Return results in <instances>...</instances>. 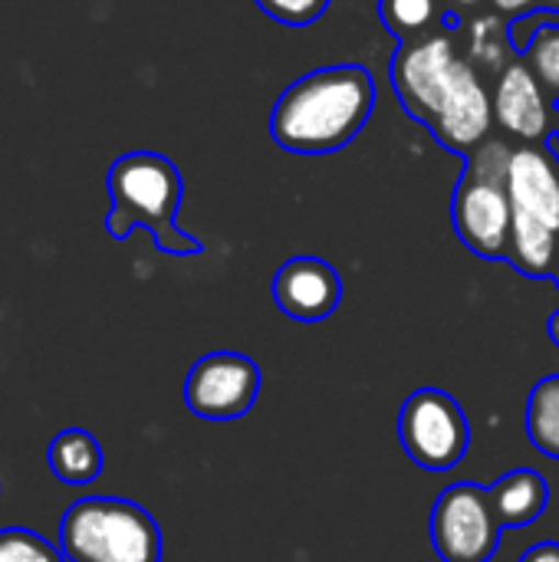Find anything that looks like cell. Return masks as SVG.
<instances>
[{
    "instance_id": "obj_1",
    "label": "cell",
    "mask_w": 559,
    "mask_h": 562,
    "mask_svg": "<svg viewBox=\"0 0 559 562\" xmlns=\"http://www.w3.org/2000/svg\"><path fill=\"white\" fill-rule=\"evenodd\" d=\"M376 109V82L366 66H323L283 89L270 115V135L297 155H323L349 145Z\"/></svg>"
},
{
    "instance_id": "obj_2",
    "label": "cell",
    "mask_w": 559,
    "mask_h": 562,
    "mask_svg": "<svg viewBox=\"0 0 559 562\" xmlns=\"http://www.w3.org/2000/svg\"><path fill=\"white\" fill-rule=\"evenodd\" d=\"M109 214L105 231L112 240H125L135 227H148L158 250L188 257L201 254V244L175 224L181 204V171L158 151H128L112 161L109 175Z\"/></svg>"
},
{
    "instance_id": "obj_3",
    "label": "cell",
    "mask_w": 559,
    "mask_h": 562,
    "mask_svg": "<svg viewBox=\"0 0 559 562\" xmlns=\"http://www.w3.org/2000/svg\"><path fill=\"white\" fill-rule=\"evenodd\" d=\"M66 562H161L155 517L125 497H82L59 520Z\"/></svg>"
},
{
    "instance_id": "obj_4",
    "label": "cell",
    "mask_w": 559,
    "mask_h": 562,
    "mask_svg": "<svg viewBox=\"0 0 559 562\" xmlns=\"http://www.w3.org/2000/svg\"><path fill=\"white\" fill-rule=\"evenodd\" d=\"M507 161H511L507 145L501 142L481 145L468 158V168L451 198V221L461 244L484 260L507 257L511 221H514V204L507 191Z\"/></svg>"
},
{
    "instance_id": "obj_5",
    "label": "cell",
    "mask_w": 559,
    "mask_h": 562,
    "mask_svg": "<svg viewBox=\"0 0 559 562\" xmlns=\"http://www.w3.org/2000/svg\"><path fill=\"white\" fill-rule=\"evenodd\" d=\"M399 445L422 471L445 474L458 468L471 448V425L461 402L441 389H415L399 408Z\"/></svg>"
},
{
    "instance_id": "obj_6",
    "label": "cell",
    "mask_w": 559,
    "mask_h": 562,
    "mask_svg": "<svg viewBox=\"0 0 559 562\" xmlns=\"http://www.w3.org/2000/svg\"><path fill=\"white\" fill-rule=\"evenodd\" d=\"M501 530L491 491L474 481L445 487L428 520L432 547L441 562H491L501 547Z\"/></svg>"
},
{
    "instance_id": "obj_7",
    "label": "cell",
    "mask_w": 559,
    "mask_h": 562,
    "mask_svg": "<svg viewBox=\"0 0 559 562\" xmlns=\"http://www.w3.org/2000/svg\"><path fill=\"white\" fill-rule=\"evenodd\" d=\"M260 366L241 352H208L185 379V405L204 422H237L260 395Z\"/></svg>"
},
{
    "instance_id": "obj_8",
    "label": "cell",
    "mask_w": 559,
    "mask_h": 562,
    "mask_svg": "<svg viewBox=\"0 0 559 562\" xmlns=\"http://www.w3.org/2000/svg\"><path fill=\"white\" fill-rule=\"evenodd\" d=\"M455 59L458 56H455L451 36L445 33H428V36L402 43V49L392 59V86L412 119L425 125L435 119L445 99Z\"/></svg>"
},
{
    "instance_id": "obj_9",
    "label": "cell",
    "mask_w": 559,
    "mask_h": 562,
    "mask_svg": "<svg viewBox=\"0 0 559 562\" xmlns=\"http://www.w3.org/2000/svg\"><path fill=\"white\" fill-rule=\"evenodd\" d=\"M491 122H494V99H491V92L474 76L471 63L455 59L445 99H441L435 119L428 122L435 138L445 148L471 151V148L484 145V138L491 132Z\"/></svg>"
},
{
    "instance_id": "obj_10",
    "label": "cell",
    "mask_w": 559,
    "mask_h": 562,
    "mask_svg": "<svg viewBox=\"0 0 559 562\" xmlns=\"http://www.w3.org/2000/svg\"><path fill=\"white\" fill-rule=\"evenodd\" d=\"M273 300L297 323H323L343 300V280L323 257H293L273 277Z\"/></svg>"
},
{
    "instance_id": "obj_11",
    "label": "cell",
    "mask_w": 559,
    "mask_h": 562,
    "mask_svg": "<svg viewBox=\"0 0 559 562\" xmlns=\"http://www.w3.org/2000/svg\"><path fill=\"white\" fill-rule=\"evenodd\" d=\"M494 119L511 135L537 145L554 135V99L527 63H511L494 92Z\"/></svg>"
},
{
    "instance_id": "obj_12",
    "label": "cell",
    "mask_w": 559,
    "mask_h": 562,
    "mask_svg": "<svg viewBox=\"0 0 559 562\" xmlns=\"http://www.w3.org/2000/svg\"><path fill=\"white\" fill-rule=\"evenodd\" d=\"M507 191L514 211H524L559 234V161L540 145L511 151Z\"/></svg>"
},
{
    "instance_id": "obj_13",
    "label": "cell",
    "mask_w": 559,
    "mask_h": 562,
    "mask_svg": "<svg viewBox=\"0 0 559 562\" xmlns=\"http://www.w3.org/2000/svg\"><path fill=\"white\" fill-rule=\"evenodd\" d=\"M491 504L504 530H521L537 524L547 514L550 504V487L540 471L534 468H517L497 477L491 487Z\"/></svg>"
},
{
    "instance_id": "obj_14",
    "label": "cell",
    "mask_w": 559,
    "mask_h": 562,
    "mask_svg": "<svg viewBox=\"0 0 559 562\" xmlns=\"http://www.w3.org/2000/svg\"><path fill=\"white\" fill-rule=\"evenodd\" d=\"M507 260L517 273L534 280H554L559 267V234L544 221L514 211L511 221V240H507Z\"/></svg>"
},
{
    "instance_id": "obj_15",
    "label": "cell",
    "mask_w": 559,
    "mask_h": 562,
    "mask_svg": "<svg viewBox=\"0 0 559 562\" xmlns=\"http://www.w3.org/2000/svg\"><path fill=\"white\" fill-rule=\"evenodd\" d=\"M46 464H49V471H53L56 481L79 487V484H92L102 474L105 458H102L99 441L86 428H63L49 441Z\"/></svg>"
},
{
    "instance_id": "obj_16",
    "label": "cell",
    "mask_w": 559,
    "mask_h": 562,
    "mask_svg": "<svg viewBox=\"0 0 559 562\" xmlns=\"http://www.w3.org/2000/svg\"><path fill=\"white\" fill-rule=\"evenodd\" d=\"M524 428H527V441L544 458H557L559 461V372L540 379L530 389Z\"/></svg>"
},
{
    "instance_id": "obj_17",
    "label": "cell",
    "mask_w": 559,
    "mask_h": 562,
    "mask_svg": "<svg viewBox=\"0 0 559 562\" xmlns=\"http://www.w3.org/2000/svg\"><path fill=\"white\" fill-rule=\"evenodd\" d=\"M379 16L389 26V33H395L405 43L428 36L441 20V7L438 0H379Z\"/></svg>"
},
{
    "instance_id": "obj_18",
    "label": "cell",
    "mask_w": 559,
    "mask_h": 562,
    "mask_svg": "<svg viewBox=\"0 0 559 562\" xmlns=\"http://www.w3.org/2000/svg\"><path fill=\"white\" fill-rule=\"evenodd\" d=\"M524 63L544 82L550 99H559V23H544L524 46Z\"/></svg>"
},
{
    "instance_id": "obj_19",
    "label": "cell",
    "mask_w": 559,
    "mask_h": 562,
    "mask_svg": "<svg viewBox=\"0 0 559 562\" xmlns=\"http://www.w3.org/2000/svg\"><path fill=\"white\" fill-rule=\"evenodd\" d=\"M0 562H66L63 550L26 527L0 530Z\"/></svg>"
},
{
    "instance_id": "obj_20",
    "label": "cell",
    "mask_w": 559,
    "mask_h": 562,
    "mask_svg": "<svg viewBox=\"0 0 559 562\" xmlns=\"http://www.w3.org/2000/svg\"><path fill=\"white\" fill-rule=\"evenodd\" d=\"M257 7L287 26H306L323 16L329 0H257Z\"/></svg>"
},
{
    "instance_id": "obj_21",
    "label": "cell",
    "mask_w": 559,
    "mask_h": 562,
    "mask_svg": "<svg viewBox=\"0 0 559 562\" xmlns=\"http://www.w3.org/2000/svg\"><path fill=\"white\" fill-rule=\"evenodd\" d=\"M517 562H559V543L547 540V543H534L530 550H524V557Z\"/></svg>"
},
{
    "instance_id": "obj_22",
    "label": "cell",
    "mask_w": 559,
    "mask_h": 562,
    "mask_svg": "<svg viewBox=\"0 0 559 562\" xmlns=\"http://www.w3.org/2000/svg\"><path fill=\"white\" fill-rule=\"evenodd\" d=\"M494 7L507 16H521L527 10H537V0H494Z\"/></svg>"
},
{
    "instance_id": "obj_23",
    "label": "cell",
    "mask_w": 559,
    "mask_h": 562,
    "mask_svg": "<svg viewBox=\"0 0 559 562\" xmlns=\"http://www.w3.org/2000/svg\"><path fill=\"white\" fill-rule=\"evenodd\" d=\"M547 336H550V342L559 349V310L550 313V319H547Z\"/></svg>"
},
{
    "instance_id": "obj_24",
    "label": "cell",
    "mask_w": 559,
    "mask_h": 562,
    "mask_svg": "<svg viewBox=\"0 0 559 562\" xmlns=\"http://www.w3.org/2000/svg\"><path fill=\"white\" fill-rule=\"evenodd\" d=\"M537 10H554V13H559V0H537Z\"/></svg>"
},
{
    "instance_id": "obj_25",
    "label": "cell",
    "mask_w": 559,
    "mask_h": 562,
    "mask_svg": "<svg viewBox=\"0 0 559 562\" xmlns=\"http://www.w3.org/2000/svg\"><path fill=\"white\" fill-rule=\"evenodd\" d=\"M451 3H458V7H474V3H481V0H451Z\"/></svg>"
},
{
    "instance_id": "obj_26",
    "label": "cell",
    "mask_w": 559,
    "mask_h": 562,
    "mask_svg": "<svg viewBox=\"0 0 559 562\" xmlns=\"http://www.w3.org/2000/svg\"><path fill=\"white\" fill-rule=\"evenodd\" d=\"M554 283H557V290H559V267H557V273H554Z\"/></svg>"
},
{
    "instance_id": "obj_27",
    "label": "cell",
    "mask_w": 559,
    "mask_h": 562,
    "mask_svg": "<svg viewBox=\"0 0 559 562\" xmlns=\"http://www.w3.org/2000/svg\"><path fill=\"white\" fill-rule=\"evenodd\" d=\"M557 142H559V119H557Z\"/></svg>"
}]
</instances>
